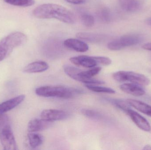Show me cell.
<instances>
[{
    "instance_id": "obj_2",
    "label": "cell",
    "mask_w": 151,
    "mask_h": 150,
    "mask_svg": "<svg viewBox=\"0 0 151 150\" xmlns=\"http://www.w3.org/2000/svg\"><path fill=\"white\" fill-rule=\"evenodd\" d=\"M83 93L80 89L62 86H44L35 90L36 95L44 97L69 99Z\"/></svg>"
},
{
    "instance_id": "obj_22",
    "label": "cell",
    "mask_w": 151,
    "mask_h": 150,
    "mask_svg": "<svg viewBox=\"0 0 151 150\" xmlns=\"http://www.w3.org/2000/svg\"><path fill=\"white\" fill-rule=\"evenodd\" d=\"M81 112L84 116L89 119L96 120H102L104 119V116L99 112L95 110L89 109H82Z\"/></svg>"
},
{
    "instance_id": "obj_1",
    "label": "cell",
    "mask_w": 151,
    "mask_h": 150,
    "mask_svg": "<svg viewBox=\"0 0 151 150\" xmlns=\"http://www.w3.org/2000/svg\"><path fill=\"white\" fill-rule=\"evenodd\" d=\"M35 17L42 19L55 18L67 24L75 23L73 13L67 8L59 4H44L36 7L33 11Z\"/></svg>"
},
{
    "instance_id": "obj_17",
    "label": "cell",
    "mask_w": 151,
    "mask_h": 150,
    "mask_svg": "<svg viewBox=\"0 0 151 150\" xmlns=\"http://www.w3.org/2000/svg\"><path fill=\"white\" fill-rule=\"evenodd\" d=\"M127 101L130 106L151 117V106L142 101L132 99H127Z\"/></svg>"
},
{
    "instance_id": "obj_24",
    "label": "cell",
    "mask_w": 151,
    "mask_h": 150,
    "mask_svg": "<svg viewBox=\"0 0 151 150\" xmlns=\"http://www.w3.org/2000/svg\"><path fill=\"white\" fill-rule=\"evenodd\" d=\"M81 19L83 24L87 27H91L95 24V18L92 15L84 13L81 15Z\"/></svg>"
},
{
    "instance_id": "obj_21",
    "label": "cell",
    "mask_w": 151,
    "mask_h": 150,
    "mask_svg": "<svg viewBox=\"0 0 151 150\" xmlns=\"http://www.w3.org/2000/svg\"><path fill=\"white\" fill-rule=\"evenodd\" d=\"M97 16L99 19L104 23H109L111 20V12L107 8H103L99 10Z\"/></svg>"
},
{
    "instance_id": "obj_14",
    "label": "cell",
    "mask_w": 151,
    "mask_h": 150,
    "mask_svg": "<svg viewBox=\"0 0 151 150\" xmlns=\"http://www.w3.org/2000/svg\"><path fill=\"white\" fill-rule=\"evenodd\" d=\"M120 89L124 92L136 97L143 96L145 91L141 85L133 83H128L121 85Z\"/></svg>"
},
{
    "instance_id": "obj_5",
    "label": "cell",
    "mask_w": 151,
    "mask_h": 150,
    "mask_svg": "<svg viewBox=\"0 0 151 150\" xmlns=\"http://www.w3.org/2000/svg\"><path fill=\"white\" fill-rule=\"evenodd\" d=\"M70 61L74 65L86 68H93L97 65L108 66L111 63L110 58L104 56L80 55L72 57Z\"/></svg>"
},
{
    "instance_id": "obj_18",
    "label": "cell",
    "mask_w": 151,
    "mask_h": 150,
    "mask_svg": "<svg viewBox=\"0 0 151 150\" xmlns=\"http://www.w3.org/2000/svg\"><path fill=\"white\" fill-rule=\"evenodd\" d=\"M78 38L92 43L100 42L104 38V35L91 33L80 32L76 34Z\"/></svg>"
},
{
    "instance_id": "obj_4",
    "label": "cell",
    "mask_w": 151,
    "mask_h": 150,
    "mask_svg": "<svg viewBox=\"0 0 151 150\" xmlns=\"http://www.w3.org/2000/svg\"><path fill=\"white\" fill-rule=\"evenodd\" d=\"M27 36L23 33H12L0 41V62L6 59L15 48L24 44Z\"/></svg>"
},
{
    "instance_id": "obj_26",
    "label": "cell",
    "mask_w": 151,
    "mask_h": 150,
    "mask_svg": "<svg viewBox=\"0 0 151 150\" xmlns=\"http://www.w3.org/2000/svg\"><path fill=\"white\" fill-rule=\"evenodd\" d=\"M65 1L69 3L74 4H82L86 2V0H65Z\"/></svg>"
},
{
    "instance_id": "obj_10",
    "label": "cell",
    "mask_w": 151,
    "mask_h": 150,
    "mask_svg": "<svg viewBox=\"0 0 151 150\" xmlns=\"http://www.w3.org/2000/svg\"><path fill=\"white\" fill-rule=\"evenodd\" d=\"M126 113L128 114L133 122L140 129L146 132L151 131V125L149 122L137 112L129 109Z\"/></svg>"
},
{
    "instance_id": "obj_11",
    "label": "cell",
    "mask_w": 151,
    "mask_h": 150,
    "mask_svg": "<svg viewBox=\"0 0 151 150\" xmlns=\"http://www.w3.org/2000/svg\"><path fill=\"white\" fill-rule=\"evenodd\" d=\"M52 122L43 119H34L29 122L27 130L29 133H36L47 129L52 125Z\"/></svg>"
},
{
    "instance_id": "obj_16",
    "label": "cell",
    "mask_w": 151,
    "mask_h": 150,
    "mask_svg": "<svg viewBox=\"0 0 151 150\" xmlns=\"http://www.w3.org/2000/svg\"><path fill=\"white\" fill-rule=\"evenodd\" d=\"M121 8L128 12H135L139 11L142 7L141 0H119Z\"/></svg>"
},
{
    "instance_id": "obj_8",
    "label": "cell",
    "mask_w": 151,
    "mask_h": 150,
    "mask_svg": "<svg viewBox=\"0 0 151 150\" xmlns=\"http://www.w3.org/2000/svg\"><path fill=\"white\" fill-rule=\"evenodd\" d=\"M0 142L4 150L17 149L16 140L10 125L4 128L0 133Z\"/></svg>"
},
{
    "instance_id": "obj_12",
    "label": "cell",
    "mask_w": 151,
    "mask_h": 150,
    "mask_svg": "<svg viewBox=\"0 0 151 150\" xmlns=\"http://www.w3.org/2000/svg\"><path fill=\"white\" fill-rule=\"evenodd\" d=\"M25 98L24 95H19L0 104V114L12 110L21 104Z\"/></svg>"
},
{
    "instance_id": "obj_3",
    "label": "cell",
    "mask_w": 151,
    "mask_h": 150,
    "mask_svg": "<svg viewBox=\"0 0 151 150\" xmlns=\"http://www.w3.org/2000/svg\"><path fill=\"white\" fill-rule=\"evenodd\" d=\"M100 67H94L88 70L83 71L75 67L65 65L64 70L65 74L74 80L85 84V85H101L104 84L102 80L93 79L92 77L96 75L101 71Z\"/></svg>"
},
{
    "instance_id": "obj_19",
    "label": "cell",
    "mask_w": 151,
    "mask_h": 150,
    "mask_svg": "<svg viewBox=\"0 0 151 150\" xmlns=\"http://www.w3.org/2000/svg\"><path fill=\"white\" fill-rule=\"evenodd\" d=\"M30 146L35 149L40 146L43 141V138L41 135L36 133H29L27 134Z\"/></svg>"
},
{
    "instance_id": "obj_15",
    "label": "cell",
    "mask_w": 151,
    "mask_h": 150,
    "mask_svg": "<svg viewBox=\"0 0 151 150\" xmlns=\"http://www.w3.org/2000/svg\"><path fill=\"white\" fill-rule=\"evenodd\" d=\"M49 66L47 63L42 61L34 62L26 66L24 72L27 73H41L48 69Z\"/></svg>"
},
{
    "instance_id": "obj_23",
    "label": "cell",
    "mask_w": 151,
    "mask_h": 150,
    "mask_svg": "<svg viewBox=\"0 0 151 150\" xmlns=\"http://www.w3.org/2000/svg\"><path fill=\"white\" fill-rule=\"evenodd\" d=\"M6 3L19 7L32 6L35 4L34 0H4Z\"/></svg>"
},
{
    "instance_id": "obj_13",
    "label": "cell",
    "mask_w": 151,
    "mask_h": 150,
    "mask_svg": "<svg viewBox=\"0 0 151 150\" xmlns=\"http://www.w3.org/2000/svg\"><path fill=\"white\" fill-rule=\"evenodd\" d=\"M65 46L80 53L87 52L89 49L88 45L85 42L75 38L67 39L64 42Z\"/></svg>"
},
{
    "instance_id": "obj_9",
    "label": "cell",
    "mask_w": 151,
    "mask_h": 150,
    "mask_svg": "<svg viewBox=\"0 0 151 150\" xmlns=\"http://www.w3.org/2000/svg\"><path fill=\"white\" fill-rule=\"evenodd\" d=\"M40 116L41 119L53 122L65 119L68 118L69 114L66 112L62 110L46 109L42 112Z\"/></svg>"
},
{
    "instance_id": "obj_7",
    "label": "cell",
    "mask_w": 151,
    "mask_h": 150,
    "mask_svg": "<svg viewBox=\"0 0 151 150\" xmlns=\"http://www.w3.org/2000/svg\"><path fill=\"white\" fill-rule=\"evenodd\" d=\"M142 40V37L138 34H127L110 42L107 47L112 51L120 50L128 47L135 45L140 43Z\"/></svg>"
},
{
    "instance_id": "obj_6",
    "label": "cell",
    "mask_w": 151,
    "mask_h": 150,
    "mask_svg": "<svg viewBox=\"0 0 151 150\" xmlns=\"http://www.w3.org/2000/svg\"><path fill=\"white\" fill-rule=\"evenodd\" d=\"M112 76L117 82H130L141 86H147L150 83V79L144 75L132 71H118L114 73Z\"/></svg>"
},
{
    "instance_id": "obj_28",
    "label": "cell",
    "mask_w": 151,
    "mask_h": 150,
    "mask_svg": "<svg viewBox=\"0 0 151 150\" xmlns=\"http://www.w3.org/2000/svg\"><path fill=\"white\" fill-rule=\"evenodd\" d=\"M143 149L146 150H151V145H149V144L145 145V146H144V147Z\"/></svg>"
},
{
    "instance_id": "obj_20",
    "label": "cell",
    "mask_w": 151,
    "mask_h": 150,
    "mask_svg": "<svg viewBox=\"0 0 151 150\" xmlns=\"http://www.w3.org/2000/svg\"><path fill=\"white\" fill-rule=\"evenodd\" d=\"M85 86L87 89L94 92H103L110 94H114L115 93L114 90L108 87L96 86L95 85H85Z\"/></svg>"
},
{
    "instance_id": "obj_29",
    "label": "cell",
    "mask_w": 151,
    "mask_h": 150,
    "mask_svg": "<svg viewBox=\"0 0 151 150\" xmlns=\"http://www.w3.org/2000/svg\"><path fill=\"white\" fill-rule=\"evenodd\" d=\"M145 22L147 24L151 26V18H150L146 19V20H145Z\"/></svg>"
},
{
    "instance_id": "obj_27",
    "label": "cell",
    "mask_w": 151,
    "mask_h": 150,
    "mask_svg": "<svg viewBox=\"0 0 151 150\" xmlns=\"http://www.w3.org/2000/svg\"><path fill=\"white\" fill-rule=\"evenodd\" d=\"M142 48L143 49H145V50L151 51V43H147L144 44L142 46Z\"/></svg>"
},
{
    "instance_id": "obj_25",
    "label": "cell",
    "mask_w": 151,
    "mask_h": 150,
    "mask_svg": "<svg viewBox=\"0 0 151 150\" xmlns=\"http://www.w3.org/2000/svg\"><path fill=\"white\" fill-rule=\"evenodd\" d=\"M9 124V118L5 114H0V133L1 131Z\"/></svg>"
}]
</instances>
